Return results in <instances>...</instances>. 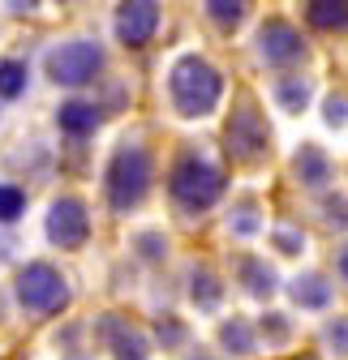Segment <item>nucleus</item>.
<instances>
[{
  "label": "nucleus",
  "instance_id": "1a4fd4ad",
  "mask_svg": "<svg viewBox=\"0 0 348 360\" xmlns=\"http://www.w3.org/2000/svg\"><path fill=\"white\" fill-rule=\"evenodd\" d=\"M155 30H159V5H151V0H129L116 9V39L125 48H147Z\"/></svg>",
  "mask_w": 348,
  "mask_h": 360
},
{
  "label": "nucleus",
  "instance_id": "2f4dec72",
  "mask_svg": "<svg viewBox=\"0 0 348 360\" xmlns=\"http://www.w3.org/2000/svg\"><path fill=\"white\" fill-rule=\"evenodd\" d=\"M73 360H91V356H73Z\"/></svg>",
  "mask_w": 348,
  "mask_h": 360
},
{
  "label": "nucleus",
  "instance_id": "dca6fc26",
  "mask_svg": "<svg viewBox=\"0 0 348 360\" xmlns=\"http://www.w3.org/2000/svg\"><path fill=\"white\" fill-rule=\"evenodd\" d=\"M310 95H314V82L310 77H280L275 82V103L284 108V112H306V103H310Z\"/></svg>",
  "mask_w": 348,
  "mask_h": 360
},
{
  "label": "nucleus",
  "instance_id": "9d476101",
  "mask_svg": "<svg viewBox=\"0 0 348 360\" xmlns=\"http://www.w3.org/2000/svg\"><path fill=\"white\" fill-rule=\"evenodd\" d=\"M99 339L112 347L116 360H151V343L142 330H134L120 313H104L99 318Z\"/></svg>",
  "mask_w": 348,
  "mask_h": 360
},
{
  "label": "nucleus",
  "instance_id": "6ab92c4d",
  "mask_svg": "<svg viewBox=\"0 0 348 360\" xmlns=\"http://www.w3.org/2000/svg\"><path fill=\"white\" fill-rule=\"evenodd\" d=\"M26 65L22 60H0V99H18L26 95Z\"/></svg>",
  "mask_w": 348,
  "mask_h": 360
},
{
  "label": "nucleus",
  "instance_id": "393cba45",
  "mask_svg": "<svg viewBox=\"0 0 348 360\" xmlns=\"http://www.w3.org/2000/svg\"><path fill=\"white\" fill-rule=\"evenodd\" d=\"M228 228H232L237 236H254L258 228H263V219H258V206H254V202H245V206L237 210V219H228Z\"/></svg>",
  "mask_w": 348,
  "mask_h": 360
},
{
  "label": "nucleus",
  "instance_id": "f03ea898",
  "mask_svg": "<svg viewBox=\"0 0 348 360\" xmlns=\"http://www.w3.org/2000/svg\"><path fill=\"white\" fill-rule=\"evenodd\" d=\"M104 189H108V206L116 214H129L134 206H142L147 189H151V155L142 146H116L108 172H104Z\"/></svg>",
  "mask_w": 348,
  "mask_h": 360
},
{
  "label": "nucleus",
  "instance_id": "ddd939ff",
  "mask_svg": "<svg viewBox=\"0 0 348 360\" xmlns=\"http://www.w3.org/2000/svg\"><path fill=\"white\" fill-rule=\"evenodd\" d=\"M99 120H104V112H99L95 103H86V99H69V103L56 108V124H61L65 133H73V138H86V133H95Z\"/></svg>",
  "mask_w": 348,
  "mask_h": 360
},
{
  "label": "nucleus",
  "instance_id": "c85d7f7f",
  "mask_svg": "<svg viewBox=\"0 0 348 360\" xmlns=\"http://www.w3.org/2000/svg\"><path fill=\"white\" fill-rule=\"evenodd\" d=\"M323 210H327V223H331V228H348V193L327 198V202H323Z\"/></svg>",
  "mask_w": 348,
  "mask_h": 360
},
{
  "label": "nucleus",
  "instance_id": "2eb2a0df",
  "mask_svg": "<svg viewBox=\"0 0 348 360\" xmlns=\"http://www.w3.org/2000/svg\"><path fill=\"white\" fill-rule=\"evenodd\" d=\"M306 22L318 30H348V0H310Z\"/></svg>",
  "mask_w": 348,
  "mask_h": 360
},
{
  "label": "nucleus",
  "instance_id": "4468645a",
  "mask_svg": "<svg viewBox=\"0 0 348 360\" xmlns=\"http://www.w3.org/2000/svg\"><path fill=\"white\" fill-rule=\"evenodd\" d=\"M288 296H292V304H301V309H327V304H331V283H327L323 275H297V279L288 283Z\"/></svg>",
  "mask_w": 348,
  "mask_h": 360
},
{
  "label": "nucleus",
  "instance_id": "c756f323",
  "mask_svg": "<svg viewBox=\"0 0 348 360\" xmlns=\"http://www.w3.org/2000/svg\"><path fill=\"white\" fill-rule=\"evenodd\" d=\"M335 270H340V279H344V283H348V245H344V249H340V257H335Z\"/></svg>",
  "mask_w": 348,
  "mask_h": 360
},
{
  "label": "nucleus",
  "instance_id": "39448f33",
  "mask_svg": "<svg viewBox=\"0 0 348 360\" xmlns=\"http://www.w3.org/2000/svg\"><path fill=\"white\" fill-rule=\"evenodd\" d=\"M224 155L232 163H263L271 155V129H267V116L258 112L249 99L228 116V129H224Z\"/></svg>",
  "mask_w": 348,
  "mask_h": 360
},
{
  "label": "nucleus",
  "instance_id": "0eeeda50",
  "mask_svg": "<svg viewBox=\"0 0 348 360\" xmlns=\"http://www.w3.org/2000/svg\"><path fill=\"white\" fill-rule=\"evenodd\" d=\"M43 228H48V240L56 249H82L86 236H91V210H86L82 198L65 193L48 206V223H43Z\"/></svg>",
  "mask_w": 348,
  "mask_h": 360
},
{
  "label": "nucleus",
  "instance_id": "f257e3e1",
  "mask_svg": "<svg viewBox=\"0 0 348 360\" xmlns=\"http://www.w3.org/2000/svg\"><path fill=\"white\" fill-rule=\"evenodd\" d=\"M168 99L181 116L198 120V116H211L224 99V73L215 69L206 56L198 52H185L168 73Z\"/></svg>",
  "mask_w": 348,
  "mask_h": 360
},
{
  "label": "nucleus",
  "instance_id": "4be33fe9",
  "mask_svg": "<svg viewBox=\"0 0 348 360\" xmlns=\"http://www.w3.org/2000/svg\"><path fill=\"white\" fill-rule=\"evenodd\" d=\"M258 330H263V339L267 343H288V335H292V326H288V318L284 313H263V322H258Z\"/></svg>",
  "mask_w": 348,
  "mask_h": 360
},
{
  "label": "nucleus",
  "instance_id": "f8f14e48",
  "mask_svg": "<svg viewBox=\"0 0 348 360\" xmlns=\"http://www.w3.org/2000/svg\"><path fill=\"white\" fill-rule=\"evenodd\" d=\"M237 279H241V288H245L249 296H258V300H267V296L280 288L275 270H271L263 257H254V253H245V257L237 262Z\"/></svg>",
  "mask_w": 348,
  "mask_h": 360
},
{
  "label": "nucleus",
  "instance_id": "5701e85b",
  "mask_svg": "<svg viewBox=\"0 0 348 360\" xmlns=\"http://www.w3.org/2000/svg\"><path fill=\"white\" fill-rule=\"evenodd\" d=\"M134 249H138L147 262H159V257H168V236H163V232H142V236L134 240Z\"/></svg>",
  "mask_w": 348,
  "mask_h": 360
},
{
  "label": "nucleus",
  "instance_id": "a211bd4d",
  "mask_svg": "<svg viewBox=\"0 0 348 360\" xmlns=\"http://www.w3.org/2000/svg\"><path fill=\"white\" fill-rule=\"evenodd\" d=\"M189 296L198 300V309H215V304H220V296H224V283L202 266V270H194V288H189Z\"/></svg>",
  "mask_w": 348,
  "mask_h": 360
},
{
  "label": "nucleus",
  "instance_id": "bb28decb",
  "mask_svg": "<svg viewBox=\"0 0 348 360\" xmlns=\"http://www.w3.org/2000/svg\"><path fill=\"white\" fill-rule=\"evenodd\" d=\"M271 240H275V249H280V253H288V257L306 249V232H297V228H275V232H271Z\"/></svg>",
  "mask_w": 348,
  "mask_h": 360
},
{
  "label": "nucleus",
  "instance_id": "412c9836",
  "mask_svg": "<svg viewBox=\"0 0 348 360\" xmlns=\"http://www.w3.org/2000/svg\"><path fill=\"white\" fill-rule=\"evenodd\" d=\"M26 214V193L18 185H0V223H18Z\"/></svg>",
  "mask_w": 348,
  "mask_h": 360
},
{
  "label": "nucleus",
  "instance_id": "cd10ccee",
  "mask_svg": "<svg viewBox=\"0 0 348 360\" xmlns=\"http://www.w3.org/2000/svg\"><path fill=\"white\" fill-rule=\"evenodd\" d=\"M323 120H327L331 129H344V124H348V99H344V95H331V99L323 103Z\"/></svg>",
  "mask_w": 348,
  "mask_h": 360
},
{
  "label": "nucleus",
  "instance_id": "f3484780",
  "mask_svg": "<svg viewBox=\"0 0 348 360\" xmlns=\"http://www.w3.org/2000/svg\"><path fill=\"white\" fill-rule=\"evenodd\" d=\"M220 343L228 356H254V326L245 318H228L220 322Z\"/></svg>",
  "mask_w": 348,
  "mask_h": 360
},
{
  "label": "nucleus",
  "instance_id": "7c9ffc66",
  "mask_svg": "<svg viewBox=\"0 0 348 360\" xmlns=\"http://www.w3.org/2000/svg\"><path fill=\"white\" fill-rule=\"evenodd\" d=\"M189 360H215V356H211V352H202V347H198V352H194V356H189Z\"/></svg>",
  "mask_w": 348,
  "mask_h": 360
},
{
  "label": "nucleus",
  "instance_id": "473e14b6",
  "mask_svg": "<svg viewBox=\"0 0 348 360\" xmlns=\"http://www.w3.org/2000/svg\"><path fill=\"white\" fill-rule=\"evenodd\" d=\"M301 360H318V356H301Z\"/></svg>",
  "mask_w": 348,
  "mask_h": 360
},
{
  "label": "nucleus",
  "instance_id": "6e6552de",
  "mask_svg": "<svg viewBox=\"0 0 348 360\" xmlns=\"http://www.w3.org/2000/svg\"><path fill=\"white\" fill-rule=\"evenodd\" d=\"M306 39H301V30L284 18H271L258 26V56H263L267 65H297L306 60Z\"/></svg>",
  "mask_w": 348,
  "mask_h": 360
},
{
  "label": "nucleus",
  "instance_id": "423d86ee",
  "mask_svg": "<svg viewBox=\"0 0 348 360\" xmlns=\"http://www.w3.org/2000/svg\"><path fill=\"white\" fill-rule=\"evenodd\" d=\"M43 69H48V77L56 86H86L104 69V48L91 43V39H69V43H61V48L48 52Z\"/></svg>",
  "mask_w": 348,
  "mask_h": 360
},
{
  "label": "nucleus",
  "instance_id": "9b49d317",
  "mask_svg": "<svg viewBox=\"0 0 348 360\" xmlns=\"http://www.w3.org/2000/svg\"><path fill=\"white\" fill-rule=\"evenodd\" d=\"M292 172H297V180H301L306 189H327L331 180H335V167H331L327 150H323V146H314V142H306V146L297 150Z\"/></svg>",
  "mask_w": 348,
  "mask_h": 360
},
{
  "label": "nucleus",
  "instance_id": "7ed1b4c3",
  "mask_svg": "<svg viewBox=\"0 0 348 360\" xmlns=\"http://www.w3.org/2000/svg\"><path fill=\"white\" fill-rule=\"evenodd\" d=\"M168 193L185 210H211L224 198V172L206 159H198V155H181L172 176H168Z\"/></svg>",
  "mask_w": 348,
  "mask_h": 360
},
{
  "label": "nucleus",
  "instance_id": "a878e982",
  "mask_svg": "<svg viewBox=\"0 0 348 360\" xmlns=\"http://www.w3.org/2000/svg\"><path fill=\"white\" fill-rule=\"evenodd\" d=\"M155 335H159V343H163V347H181V343L189 339V335H185V326H181L177 318H159V322H155Z\"/></svg>",
  "mask_w": 348,
  "mask_h": 360
},
{
  "label": "nucleus",
  "instance_id": "b1692460",
  "mask_svg": "<svg viewBox=\"0 0 348 360\" xmlns=\"http://www.w3.org/2000/svg\"><path fill=\"white\" fill-rule=\"evenodd\" d=\"M323 339H327V347H331L335 356H348V318H331V322L323 326Z\"/></svg>",
  "mask_w": 348,
  "mask_h": 360
},
{
  "label": "nucleus",
  "instance_id": "aec40b11",
  "mask_svg": "<svg viewBox=\"0 0 348 360\" xmlns=\"http://www.w3.org/2000/svg\"><path fill=\"white\" fill-rule=\"evenodd\" d=\"M206 18L215 22V26H237L241 18H245V5H241V0H206Z\"/></svg>",
  "mask_w": 348,
  "mask_h": 360
},
{
  "label": "nucleus",
  "instance_id": "20e7f679",
  "mask_svg": "<svg viewBox=\"0 0 348 360\" xmlns=\"http://www.w3.org/2000/svg\"><path fill=\"white\" fill-rule=\"evenodd\" d=\"M13 296L26 313H61L69 304V283L52 262H30V266L18 270Z\"/></svg>",
  "mask_w": 348,
  "mask_h": 360
}]
</instances>
